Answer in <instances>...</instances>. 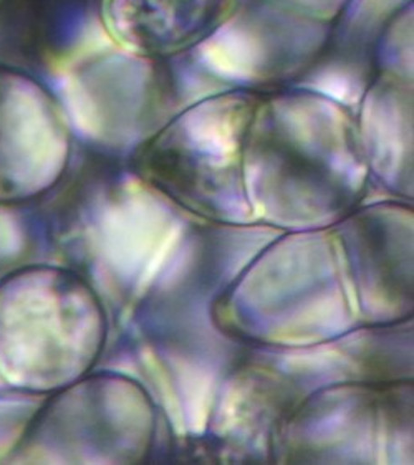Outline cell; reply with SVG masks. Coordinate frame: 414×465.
Segmentation results:
<instances>
[{"instance_id":"7a4b0ae2","label":"cell","mask_w":414,"mask_h":465,"mask_svg":"<svg viewBox=\"0 0 414 465\" xmlns=\"http://www.w3.org/2000/svg\"><path fill=\"white\" fill-rule=\"evenodd\" d=\"M70 153L57 96L29 72L0 65V204L47 191L64 176Z\"/></svg>"},{"instance_id":"3957f363","label":"cell","mask_w":414,"mask_h":465,"mask_svg":"<svg viewBox=\"0 0 414 465\" xmlns=\"http://www.w3.org/2000/svg\"><path fill=\"white\" fill-rule=\"evenodd\" d=\"M236 7V0H98V24L114 48L170 62L192 54Z\"/></svg>"},{"instance_id":"5b68a950","label":"cell","mask_w":414,"mask_h":465,"mask_svg":"<svg viewBox=\"0 0 414 465\" xmlns=\"http://www.w3.org/2000/svg\"><path fill=\"white\" fill-rule=\"evenodd\" d=\"M7 2H9V0H0V12L4 10V7H5V4H7Z\"/></svg>"},{"instance_id":"277c9868","label":"cell","mask_w":414,"mask_h":465,"mask_svg":"<svg viewBox=\"0 0 414 465\" xmlns=\"http://www.w3.org/2000/svg\"><path fill=\"white\" fill-rule=\"evenodd\" d=\"M279 19L311 27L333 28L353 7L355 0H239Z\"/></svg>"},{"instance_id":"6da1fadb","label":"cell","mask_w":414,"mask_h":465,"mask_svg":"<svg viewBox=\"0 0 414 465\" xmlns=\"http://www.w3.org/2000/svg\"><path fill=\"white\" fill-rule=\"evenodd\" d=\"M333 28L279 19L236 0L221 27L192 54L207 74L239 88H282L329 54Z\"/></svg>"}]
</instances>
